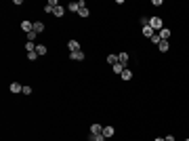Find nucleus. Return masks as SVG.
<instances>
[{"label":"nucleus","instance_id":"17","mask_svg":"<svg viewBox=\"0 0 189 141\" xmlns=\"http://www.w3.org/2000/svg\"><path fill=\"white\" fill-rule=\"evenodd\" d=\"M168 47H170V44H168V40H162V42L158 44V48H160L162 53H166V51H168Z\"/></svg>","mask_w":189,"mask_h":141},{"label":"nucleus","instance_id":"4","mask_svg":"<svg viewBox=\"0 0 189 141\" xmlns=\"http://www.w3.org/2000/svg\"><path fill=\"white\" fill-rule=\"evenodd\" d=\"M103 135H105V137H114V135H116V129H114L111 124H105V126H103Z\"/></svg>","mask_w":189,"mask_h":141},{"label":"nucleus","instance_id":"15","mask_svg":"<svg viewBox=\"0 0 189 141\" xmlns=\"http://www.w3.org/2000/svg\"><path fill=\"white\" fill-rule=\"evenodd\" d=\"M120 76H122V80H130V78H132V72H130L128 68H124V72H122Z\"/></svg>","mask_w":189,"mask_h":141},{"label":"nucleus","instance_id":"6","mask_svg":"<svg viewBox=\"0 0 189 141\" xmlns=\"http://www.w3.org/2000/svg\"><path fill=\"white\" fill-rule=\"evenodd\" d=\"M118 63L126 68V63H128V53H120V55H118Z\"/></svg>","mask_w":189,"mask_h":141},{"label":"nucleus","instance_id":"9","mask_svg":"<svg viewBox=\"0 0 189 141\" xmlns=\"http://www.w3.org/2000/svg\"><path fill=\"white\" fill-rule=\"evenodd\" d=\"M99 133H103V124H93L90 126V135H99Z\"/></svg>","mask_w":189,"mask_h":141},{"label":"nucleus","instance_id":"27","mask_svg":"<svg viewBox=\"0 0 189 141\" xmlns=\"http://www.w3.org/2000/svg\"><path fill=\"white\" fill-rule=\"evenodd\" d=\"M154 141H164V139H162V137H155V139Z\"/></svg>","mask_w":189,"mask_h":141},{"label":"nucleus","instance_id":"5","mask_svg":"<svg viewBox=\"0 0 189 141\" xmlns=\"http://www.w3.org/2000/svg\"><path fill=\"white\" fill-rule=\"evenodd\" d=\"M158 34H160V38H162V40H168V38H170V36H172V32H170V30H168V27H162V30H160V32H158Z\"/></svg>","mask_w":189,"mask_h":141},{"label":"nucleus","instance_id":"16","mask_svg":"<svg viewBox=\"0 0 189 141\" xmlns=\"http://www.w3.org/2000/svg\"><path fill=\"white\" fill-rule=\"evenodd\" d=\"M107 63H109V65H116V63H118V55H107Z\"/></svg>","mask_w":189,"mask_h":141},{"label":"nucleus","instance_id":"22","mask_svg":"<svg viewBox=\"0 0 189 141\" xmlns=\"http://www.w3.org/2000/svg\"><path fill=\"white\" fill-rule=\"evenodd\" d=\"M27 59H30V61H36V59H38V53H36V51L27 53Z\"/></svg>","mask_w":189,"mask_h":141},{"label":"nucleus","instance_id":"8","mask_svg":"<svg viewBox=\"0 0 189 141\" xmlns=\"http://www.w3.org/2000/svg\"><path fill=\"white\" fill-rule=\"evenodd\" d=\"M70 57L74 59V61H82V59H84V53H82V51H76V53H70Z\"/></svg>","mask_w":189,"mask_h":141},{"label":"nucleus","instance_id":"26","mask_svg":"<svg viewBox=\"0 0 189 141\" xmlns=\"http://www.w3.org/2000/svg\"><path fill=\"white\" fill-rule=\"evenodd\" d=\"M164 141H175V137H172V135H168V137H164Z\"/></svg>","mask_w":189,"mask_h":141},{"label":"nucleus","instance_id":"19","mask_svg":"<svg viewBox=\"0 0 189 141\" xmlns=\"http://www.w3.org/2000/svg\"><path fill=\"white\" fill-rule=\"evenodd\" d=\"M78 15H80V17H88V15H90V11H88V6H84V9H80V11H78Z\"/></svg>","mask_w":189,"mask_h":141},{"label":"nucleus","instance_id":"25","mask_svg":"<svg viewBox=\"0 0 189 141\" xmlns=\"http://www.w3.org/2000/svg\"><path fill=\"white\" fill-rule=\"evenodd\" d=\"M23 95H32V86H27V84H23V91H21Z\"/></svg>","mask_w":189,"mask_h":141},{"label":"nucleus","instance_id":"2","mask_svg":"<svg viewBox=\"0 0 189 141\" xmlns=\"http://www.w3.org/2000/svg\"><path fill=\"white\" fill-rule=\"evenodd\" d=\"M67 48H70V53L82 51V48H80V42H78V40H70V42H67Z\"/></svg>","mask_w":189,"mask_h":141},{"label":"nucleus","instance_id":"14","mask_svg":"<svg viewBox=\"0 0 189 141\" xmlns=\"http://www.w3.org/2000/svg\"><path fill=\"white\" fill-rule=\"evenodd\" d=\"M21 91H23V86H21L19 82H13L11 84V93H21Z\"/></svg>","mask_w":189,"mask_h":141},{"label":"nucleus","instance_id":"24","mask_svg":"<svg viewBox=\"0 0 189 141\" xmlns=\"http://www.w3.org/2000/svg\"><path fill=\"white\" fill-rule=\"evenodd\" d=\"M36 36H38L36 32H30V34H27V42H34V40H36Z\"/></svg>","mask_w":189,"mask_h":141},{"label":"nucleus","instance_id":"20","mask_svg":"<svg viewBox=\"0 0 189 141\" xmlns=\"http://www.w3.org/2000/svg\"><path fill=\"white\" fill-rule=\"evenodd\" d=\"M149 40H151L154 44H160V42H162V38H160V34H154L151 38H149Z\"/></svg>","mask_w":189,"mask_h":141},{"label":"nucleus","instance_id":"12","mask_svg":"<svg viewBox=\"0 0 189 141\" xmlns=\"http://www.w3.org/2000/svg\"><path fill=\"white\" fill-rule=\"evenodd\" d=\"M88 141H105V135L99 133V135H88Z\"/></svg>","mask_w":189,"mask_h":141},{"label":"nucleus","instance_id":"28","mask_svg":"<svg viewBox=\"0 0 189 141\" xmlns=\"http://www.w3.org/2000/svg\"><path fill=\"white\" fill-rule=\"evenodd\" d=\"M187 141H189V139H187Z\"/></svg>","mask_w":189,"mask_h":141},{"label":"nucleus","instance_id":"1","mask_svg":"<svg viewBox=\"0 0 189 141\" xmlns=\"http://www.w3.org/2000/svg\"><path fill=\"white\" fill-rule=\"evenodd\" d=\"M149 25H151L154 32H160L164 27V21H162V17H149Z\"/></svg>","mask_w":189,"mask_h":141},{"label":"nucleus","instance_id":"18","mask_svg":"<svg viewBox=\"0 0 189 141\" xmlns=\"http://www.w3.org/2000/svg\"><path fill=\"white\" fill-rule=\"evenodd\" d=\"M53 15H55V17H63V15H65V9H63V6H57Z\"/></svg>","mask_w":189,"mask_h":141},{"label":"nucleus","instance_id":"13","mask_svg":"<svg viewBox=\"0 0 189 141\" xmlns=\"http://www.w3.org/2000/svg\"><path fill=\"white\" fill-rule=\"evenodd\" d=\"M36 53H38V55L42 57V55H46V53H48V48L44 47V44H38V47H36Z\"/></svg>","mask_w":189,"mask_h":141},{"label":"nucleus","instance_id":"7","mask_svg":"<svg viewBox=\"0 0 189 141\" xmlns=\"http://www.w3.org/2000/svg\"><path fill=\"white\" fill-rule=\"evenodd\" d=\"M154 34H158V32H154L151 30V25H143V36H147V38H151Z\"/></svg>","mask_w":189,"mask_h":141},{"label":"nucleus","instance_id":"11","mask_svg":"<svg viewBox=\"0 0 189 141\" xmlns=\"http://www.w3.org/2000/svg\"><path fill=\"white\" fill-rule=\"evenodd\" d=\"M34 32H36V34L44 32V23H42V21H34Z\"/></svg>","mask_w":189,"mask_h":141},{"label":"nucleus","instance_id":"10","mask_svg":"<svg viewBox=\"0 0 189 141\" xmlns=\"http://www.w3.org/2000/svg\"><path fill=\"white\" fill-rule=\"evenodd\" d=\"M67 11L70 13H78L80 11V4H78V2H70V4H67Z\"/></svg>","mask_w":189,"mask_h":141},{"label":"nucleus","instance_id":"21","mask_svg":"<svg viewBox=\"0 0 189 141\" xmlns=\"http://www.w3.org/2000/svg\"><path fill=\"white\" fill-rule=\"evenodd\" d=\"M36 47H38L36 42H27V44H25V48H27V53H32V51H36Z\"/></svg>","mask_w":189,"mask_h":141},{"label":"nucleus","instance_id":"23","mask_svg":"<svg viewBox=\"0 0 189 141\" xmlns=\"http://www.w3.org/2000/svg\"><path fill=\"white\" fill-rule=\"evenodd\" d=\"M114 72H116V74H122V72H124V65L116 63V65H114Z\"/></svg>","mask_w":189,"mask_h":141},{"label":"nucleus","instance_id":"3","mask_svg":"<svg viewBox=\"0 0 189 141\" xmlns=\"http://www.w3.org/2000/svg\"><path fill=\"white\" fill-rule=\"evenodd\" d=\"M21 30L27 32V34H30V32H34V21H21Z\"/></svg>","mask_w":189,"mask_h":141}]
</instances>
